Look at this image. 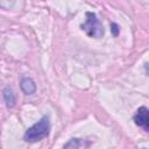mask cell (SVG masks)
Returning a JSON list of instances; mask_svg holds the SVG:
<instances>
[{"mask_svg":"<svg viewBox=\"0 0 149 149\" xmlns=\"http://www.w3.org/2000/svg\"><path fill=\"white\" fill-rule=\"evenodd\" d=\"M135 125L143 128L144 132H149V111L146 106H141L137 108L135 115H134Z\"/></svg>","mask_w":149,"mask_h":149,"instance_id":"3","label":"cell"},{"mask_svg":"<svg viewBox=\"0 0 149 149\" xmlns=\"http://www.w3.org/2000/svg\"><path fill=\"white\" fill-rule=\"evenodd\" d=\"M20 88L26 95H33L36 92V84L30 77H22L20 80Z\"/></svg>","mask_w":149,"mask_h":149,"instance_id":"4","label":"cell"},{"mask_svg":"<svg viewBox=\"0 0 149 149\" xmlns=\"http://www.w3.org/2000/svg\"><path fill=\"white\" fill-rule=\"evenodd\" d=\"M91 146V142L84 139H78V137H73L70 139L64 146L63 148H71V149H80V148H88Z\"/></svg>","mask_w":149,"mask_h":149,"instance_id":"5","label":"cell"},{"mask_svg":"<svg viewBox=\"0 0 149 149\" xmlns=\"http://www.w3.org/2000/svg\"><path fill=\"white\" fill-rule=\"evenodd\" d=\"M111 33H112V35L113 36H119V33H120V27H119V24L118 23H115V22H112L111 23Z\"/></svg>","mask_w":149,"mask_h":149,"instance_id":"7","label":"cell"},{"mask_svg":"<svg viewBox=\"0 0 149 149\" xmlns=\"http://www.w3.org/2000/svg\"><path fill=\"white\" fill-rule=\"evenodd\" d=\"M2 95H3V99H5L6 106L8 108H13L16 105V95H15L14 91L12 90V87L6 86L2 90Z\"/></svg>","mask_w":149,"mask_h":149,"instance_id":"6","label":"cell"},{"mask_svg":"<svg viewBox=\"0 0 149 149\" xmlns=\"http://www.w3.org/2000/svg\"><path fill=\"white\" fill-rule=\"evenodd\" d=\"M49 133H50V120L48 115H43L36 123H34L31 127H29L24 132L23 140L30 143L37 142L47 137Z\"/></svg>","mask_w":149,"mask_h":149,"instance_id":"1","label":"cell"},{"mask_svg":"<svg viewBox=\"0 0 149 149\" xmlns=\"http://www.w3.org/2000/svg\"><path fill=\"white\" fill-rule=\"evenodd\" d=\"M5 1L7 2V9H9V8L13 7V3H14L15 0H0V7H1V8H2L3 5H5Z\"/></svg>","mask_w":149,"mask_h":149,"instance_id":"8","label":"cell"},{"mask_svg":"<svg viewBox=\"0 0 149 149\" xmlns=\"http://www.w3.org/2000/svg\"><path fill=\"white\" fill-rule=\"evenodd\" d=\"M81 30L92 38H101L105 34V29L97 14L93 12L85 13V22L80 24Z\"/></svg>","mask_w":149,"mask_h":149,"instance_id":"2","label":"cell"}]
</instances>
